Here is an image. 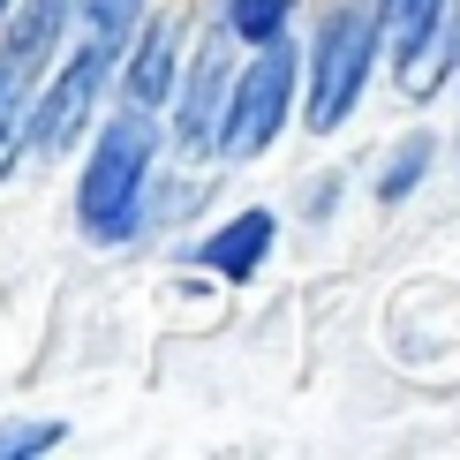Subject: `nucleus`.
<instances>
[{"instance_id":"obj_12","label":"nucleus","mask_w":460,"mask_h":460,"mask_svg":"<svg viewBox=\"0 0 460 460\" xmlns=\"http://www.w3.org/2000/svg\"><path fill=\"white\" fill-rule=\"evenodd\" d=\"M430 174V137H408V151H393L385 159V174H377V197L400 204V197H415V181Z\"/></svg>"},{"instance_id":"obj_13","label":"nucleus","mask_w":460,"mask_h":460,"mask_svg":"<svg viewBox=\"0 0 460 460\" xmlns=\"http://www.w3.org/2000/svg\"><path fill=\"white\" fill-rule=\"evenodd\" d=\"M53 446H61V423H0V460L53 453Z\"/></svg>"},{"instance_id":"obj_3","label":"nucleus","mask_w":460,"mask_h":460,"mask_svg":"<svg viewBox=\"0 0 460 460\" xmlns=\"http://www.w3.org/2000/svg\"><path fill=\"white\" fill-rule=\"evenodd\" d=\"M370 61H377V15H370V8L324 15L317 53H310V68H302V75H310V128H317V137H332V128L355 113Z\"/></svg>"},{"instance_id":"obj_4","label":"nucleus","mask_w":460,"mask_h":460,"mask_svg":"<svg viewBox=\"0 0 460 460\" xmlns=\"http://www.w3.org/2000/svg\"><path fill=\"white\" fill-rule=\"evenodd\" d=\"M113 68H121V53L99 46V38H84V46L61 61V75H53V91H46V106H38L31 128H23V144L38 151V159H61V151L84 144V128H91V113H99V91H106Z\"/></svg>"},{"instance_id":"obj_8","label":"nucleus","mask_w":460,"mask_h":460,"mask_svg":"<svg viewBox=\"0 0 460 460\" xmlns=\"http://www.w3.org/2000/svg\"><path fill=\"white\" fill-rule=\"evenodd\" d=\"M174 75H181V38L159 23V31L137 38V61L121 68V99L144 106V113H159L166 99H174Z\"/></svg>"},{"instance_id":"obj_15","label":"nucleus","mask_w":460,"mask_h":460,"mask_svg":"<svg viewBox=\"0 0 460 460\" xmlns=\"http://www.w3.org/2000/svg\"><path fill=\"white\" fill-rule=\"evenodd\" d=\"M453 53H460V23H453Z\"/></svg>"},{"instance_id":"obj_6","label":"nucleus","mask_w":460,"mask_h":460,"mask_svg":"<svg viewBox=\"0 0 460 460\" xmlns=\"http://www.w3.org/2000/svg\"><path fill=\"white\" fill-rule=\"evenodd\" d=\"M0 75H8V91H23L38 68L53 61V46H61L68 31V0H23L15 15H0Z\"/></svg>"},{"instance_id":"obj_10","label":"nucleus","mask_w":460,"mask_h":460,"mask_svg":"<svg viewBox=\"0 0 460 460\" xmlns=\"http://www.w3.org/2000/svg\"><path fill=\"white\" fill-rule=\"evenodd\" d=\"M68 15H84V31L99 38V46L121 53L128 38H137V23H144V0H75Z\"/></svg>"},{"instance_id":"obj_9","label":"nucleus","mask_w":460,"mask_h":460,"mask_svg":"<svg viewBox=\"0 0 460 460\" xmlns=\"http://www.w3.org/2000/svg\"><path fill=\"white\" fill-rule=\"evenodd\" d=\"M377 38H385V61L393 68H423L438 23H446V0H377Z\"/></svg>"},{"instance_id":"obj_11","label":"nucleus","mask_w":460,"mask_h":460,"mask_svg":"<svg viewBox=\"0 0 460 460\" xmlns=\"http://www.w3.org/2000/svg\"><path fill=\"white\" fill-rule=\"evenodd\" d=\"M287 15H295V0H226V38H249V46H264V38L287 31Z\"/></svg>"},{"instance_id":"obj_7","label":"nucleus","mask_w":460,"mask_h":460,"mask_svg":"<svg viewBox=\"0 0 460 460\" xmlns=\"http://www.w3.org/2000/svg\"><path fill=\"white\" fill-rule=\"evenodd\" d=\"M272 212H234L219 226V234H204L197 249H189V264H204V272H219V279H249L264 264V249H272Z\"/></svg>"},{"instance_id":"obj_1","label":"nucleus","mask_w":460,"mask_h":460,"mask_svg":"<svg viewBox=\"0 0 460 460\" xmlns=\"http://www.w3.org/2000/svg\"><path fill=\"white\" fill-rule=\"evenodd\" d=\"M159 166V121L144 106H121L91 144L84 189H75V219L91 242H128L144 226V181Z\"/></svg>"},{"instance_id":"obj_16","label":"nucleus","mask_w":460,"mask_h":460,"mask_svg":"<svg viewBox=\"0 0 460 460\" xmlns=\"http://www.w3.org/2000/svg\"><path fill=\"white\" fill-rule=\"evenodd\" d=\"M0 15H8V0H0Z\"/></svg>"},{"instance_id":"obj_14","label":"nucleus","mask_w":460,"mask_h":460,"mask_svg":"<svg viewBox=\"0 0 460 460\" xmlns=\"http://www.w3.org/2000/svg\"><path fill=\"white\" fill-rule=\"evenodd\" d=\"M23 113H8V106H0V181H8L15 174V159H23Z\"/></svg>"},{"instance_id":"obj_5","label":"nucleus","mask_w":460,"mask_h":460,"mask_svg":"<svg viewBox=\"0 0 460 460\" xmlns=\"http://www.w3.org/2000/svg\"><path fill=\"white\" fill-rule=\"evenodd\" d=\"M226 84H234V38H226V23H219V31H204L197 61L174 75V144L189 151V159H212Z\"/></svg>"},{"instance_id":"obj_2","label":"nucleus","mask_w":460,"mask_h":460,"mask_svg":"<svg viewBox=\"0 0 460 460\" xmlns=\"http://www.w3.org/2000/svg\"><path fill=\"white\" fill-rule=\"evenodd\" d=\"M295 84H302V53L287 46V31L264 38L249 68H234L226 106H219V137H212V151H219L226 166H249V159H264V151H272L287 106H295Z\"/></svg>"}]
</instances>
